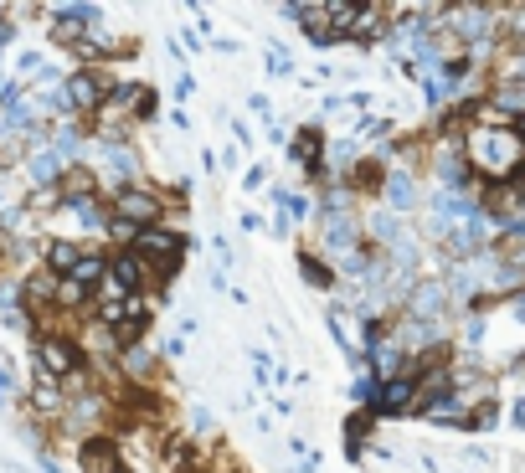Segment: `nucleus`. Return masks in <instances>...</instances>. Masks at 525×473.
Returning a JSON list of instances; mask_svg holds the SVG:
<instances>
[{
  "label": "nucleus",
  "instance_id": "f257e3e1",
  "mask_svg": "<svg viewBox=\"0 0 525 473\" xmlns=\"http://www.w3.org/2000/svg\"><path fill=\"white\" fill-rule=\"evenodd\" d=\"M98 201H109V216H114V222H129V227H139V232L165 222V196H160V191H145V186L103 191Z\"/></svg>",
  "mask_w": 525,
  "mask_h": 473
},
{
  "label": "nucleus",
  "instance_id": "f03ea898",
  "mask_svg": "<svg viewBox=\"0 0 525 473\" xmlns=\"http://www.w3.org/2000/svg\"><path fill=\"white\" fill-rule=\"evenodd\" d=\"M109 78H103L98 67H73L62 78V93H67V103H73V119L78 124H93L98 114H103V103H109Z\"/></svg>",
  "mask_w": 525,
  "mask_h": 473
},
{
  "label": "nucleus",
  "instance_id": "7ed1b4c3",
  "mask_svg": "<svg viewBox=\"0 0 525 473\" xmlns=\"http://www.w3.org/2000/svg\"><path fill=\"white\" fill-rule=\"evenodd\" d=\"M31 355H37V371L52 376V381H62V386L88 366L73 335H31Z\"/></svg>",
  "mask_w": 525,
  "mask_h": 473
},
{
  "label": "nucleus",
  "instance_id": "20e7f679",
  "mask_svg": "<svg viewBox=\"0 0 525 473\" xmlns=\"http://www.w3.org/2000/svg\"><path fill=\"white\" fill-rule=\"evenodd\" d=\"M78 468L83 473H124L119 438H109V432H83L78 438Z\"/></svg>",
  "mask_w": 525,
  "mask_h": 473
},
{
  "label": "nucleus",
  "instance_id": "39448f33",
  "mask_svg": "<svg viewBox=\"0 0 525 473\" xmlns=\"http://www.w3.org/2000/svg\"><path fill=\"white\" fill-rule=\"evenodd\" d=\"M26 175L37 180L42 191H57V180L67 175V165L57 160V150H52V144H31V150H26Z\"/></svg>",
  "mask_w": 525,
  "mask_h": 473
},
{
  "label": "nucleus",
  "instance_id": "423d86ee",
  "mask_svg": "<svg viewBox=\"0 0 525 473\" xmlns=\"http://www.w3.org/2000/svg\"><path fill=\"white\" fill-rule=\"evenodd\" d=\"M83 252H88V247H83L78 237H57V242H47V247H42V268H47L52 278H67V273L78 268Z\"/></svg>",
  "mask_w": 525,
  "mask_h": 473
},
{
  "label": "nucleus",
  "instance_id": "0eeeda50",
  "mask_svg": "<svg viewBox=\"0 0 525 473\" xmlns=\"http://www.w3.org/2000/svg\"><path fill=\"white\" fill-rule=\"evenodd\" d=\"M62 407H67L62 381H52V376H42V371H31V412H37V417H62Z\"/></svg>",
  "mask_w": 525,
  "mask_h": 473
},
{
  "label": "nucleus",
  "instance_id": "6e6552de",
  "mask_svg": "<svg viewBox=\"0 0 525 473\" xmlns=\"http://www.w3.org/2000/svg\"><path fill=\"white\" fill-rule=\"evenodd\" d=\"M67 278H78L83 288H93V294H98V283L109 278V258H103V252H83V258H78V268L67 273Z\"/></svg>",
  "mask_w": 525,
  "mask_h": 473
},
{
  "label": "nucleus",
  "instance_id": "1a4fd4ad",
  "mask_svg": "<svg viewBox=\"0 0 525 473\" xmlns=\"http://www.w3.org/2000/svg\"><path fill=\"white\" fill-rule=\"evenodd\" d=\"M299 268H304V283L309 288H330L335 283V268H330V258H320V252H299Z\"/></svg>",
  "mask_w": 525,
  "mask_h": 473
},
{
  "label": "nucleus",
  "instance_id": "9d476101",
  "mask_svg": "<svg viewBox=\"0 0 525 473\" xmlns=\"http://www.w3.org/2000/svg\"><path fill=\"white\" fill-rule=\"evenodd\" d=\"M387 412H402V407H412V381H392L387 386V402H381Z\"/></svg>",
  "mask_w": 525,
  "mask_h": 473
},
{
  "label": "nucleus",
  "instance_id": "9b49d317",
  "mask_svg": "<svg viewBox=\"0 0 525 473\" xmlns=\"http://www.w3.org/2000/svg\"><path fill=\"white\" fill-rule=\"evenodd\" d=\"M289 72H294L289 52H278V47H268V78H289Z\"/></svg>",
  "mask_w": 525,
  "mask_h": 473
},
{
  "label": "nucleus",
  "instance_id": "f8f14e48",
  "mask_svg": "<svg viewBox=\"0 0 525 473\" xmlns=\"http://www.w3.org/2000/svg\"><path fill=\"white\" fill-rule=\"evenodd\" d=\"M191 427H196V432H217V417L206 412V407H196V412H191Z\"/></svg>",
  "mask_w": 525,
  "mask_h": 473
},
{
  "label": "nucleus",
  "instance_id": "ddd939ff",
  "mask_svg": "<svg viewBox=\"0 0 525 473\" xmlns=\"http://www.w3.org/2000/svg\"><path fill=\"white\" fill-rule=\"evenodd\" d=\"M242 186H248V191L268 186V165H253V170H248V180H242Z\"/></svg>",
  "mask_w": 525,
  "mask_h": 473
},
{
  "label": "nucleus",
  "instance_id": "4468645a",
  "mask_svg": "<svg viewBox=\"0 0 525 473\" xmlns=\"http://www.w3.org/2000/svg\"><path fill=\"white\" fill-rule=\"evenodd\" d=\"M11 396H16V386H11L6 371H0V407H11Z\"/></svg>",
  "mask_w": 525,
  "mask_h": 473
},
{
  "label": "nucleus",
  "instance_id": "2eb2a0df",
  "mask_svg": "<svg viewBox=\"0 0 525 473\" xmlns=\"http://www.w3.org/2000/svg\"><path fill=\"white\" fill-rule=\"evenodd\" d=\"M165 355H170V360H181V355H186V340H181V335L165 340Z\"/></svg>",
  "mask_w": 525,
  "mask_h": 473
},
{
  "label": "nucleus",
  "instance_id": "dca6fc26",
  "mask_svg": "<svg viewBox=\"0 0 525 473\" xmlns=\"http://www.w3.org/2000/svg\"><path fill=\"white\" fill-rule=\"evenodd\" d=\"M0 206H6V191H0Z\"/></svg>",
  "mask_w": 525,
  "mask_h": 473
},
{
  "label": "nucleus",
  "instance_id": "f3484780",
  "mask_svg": "<svg viewBox=\"0 0 525 473\" xmlns=\"http://www.w3.org/2000/svg\"><path fill=\"white\" fill-rule=\"evenodd\" d=\"M0 237H6V232H0Z\"/></svg>",
  "mask_w": 525,
  "mask_h": 473
}]
</instances>
